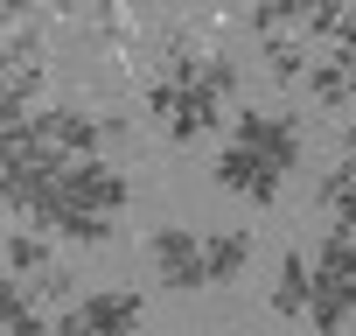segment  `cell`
<instances>
[{
	"instance_id": "1",
	"label": "cell",
	"mask_w": 356,
	"mask_h": 336,
	"mask_svg": "<svg viewBox=\"0 0 356 336\" xmlns=\"http://www.w3.org/2000/svg\"><path fill=\"white\" fill-rule=\"evenodd\" d=\"M126 197H133V183L119 176V161H112V154H98V161H70L63 176L29 204V224H42V231L63 238L77 217H119Z\"/></svg>"
},
{
	"instance_id": "2",
	"label": "cell",
	"mask_w": 356,
	"mask_h": 336,
	"mask_svg": "<svg viewBox=\"0 0 356 336\" xmlns=\"http://www.w3.org/2000/svg\"><path fill=\"white\" fill-rule=\"evenodd\" d=\"M29 140L49 147L56 161H98V154H105V112H91V105H77V98L42 105V112L29 119Z\"/></svg>"
},
{
	"instance_id": "3",
	"label": "cell",
	"mask_w": 356,
	"mask_h": 336,
	"mask_svg": "<svg viewBox=\"0 0 356 336\" xmlns=\"http://www.w3.org/2000/svg\"><path fill=\"white\" fill-rule=\"evenodd\" d=\"M140 105H147V119H154L168 140H182V147H189V140H203V133H217V119H224V98H217L210 84L175 91V84H161V77H154Z\"/></svg>"
},
{
	"instance_id": "4",
	"label": "cell",
	"mask_w": 356,
	"mask_h": 336,
	"mask_svg": "<svg viewBox=\"0 0 356 336\" xmlns=\"http://www.w3.org/2000/svg\"><path fill=\"white\" fill-rule=\"evenodd\" d=\"M147 266H154V280H161L168 294L210 287V252H203V238H196L189 224H154V231H147Z\"/></svg>"
},
{
	"instance_id": "5",
	"label": "cell",
	"mask_w": 356,
	"mask_h": 336,
	"mask_svg": "<svg viewBox=\"0 0 356 336\" xmlns=\"http://www.w3.org/2000/svg\"><path fill=\"white\" fill-rule=\"evenodd\" d=\"M140 322H147L140 287H91L77 308H63L56 336H140Z\"/></svg>"
},
{
	"instance_id": "6",
	"label": "cell",
	"mask_w": 356,
	"mask_h": 336,
	"mask_svg": "<svg viewBox=\"0 0 356 336\" xmlns=\"http://www.w3.org/2000/svg\"><path fill=\"white\" fill-rule=\"evenodd\" d=\"M231 140H245V147L273 154L286 176H293V168H300V154H307L300 112H286V105H252V112H238V119H231Z\"/></svg>"
},
{
	"instance_id": "7",
	"label": "cell",
	"mask_w": 356,
	"mask_h": 336,
	"mask_svg": "<svg viewBox=\"0 0 356 336\" xmlns=\"http://www.w3.org/2000/svg\"><path fill=\"white\" fill-rule=\"evenodd\" d=\"M217 190H231V197H245V204H273V197L286 190V168H280L273 154L231 140V147L217 154Z\"/></svg>"
},
{
	"instance_id": "8",
	"label": "cell",
	"mask_w": 356,
	"mask_h": 336,
	"mask_svg": "<svg viewBox=\"0 0 356 336\" xmlns=\"http://www.w3.org/2000/svg\"><path fill=\"white\" fill-rule=\"evenodd\" d=\"M314 308V259L293 245V252H280V266H273V315H307Z\"/></svg>"
},
{
	"instance_id": "9",
	"label": "cell",
	"mask_w": 356,
	"mask_h": 336,
	"mask_svg": "<svg viewBox=\"0 0 356 336\" xmlns=\"http://www.w3.org/2000/svg\"><path fill=\"white\" fill-rule=\"evenodd\" d=\"M307 98H314V105H328V112L356 105V63H349V56H335V49H321V56H314V70H307Z\"/></svg>"
},
{
	"instance_id": "10",
	"label": "cell",
	"mask_w": 356,
	"mask_h": 336,
	"mask_svg": "<svg viewBox=\"0 0 356 336\" xmlns=\"http://www.w3.org/2000/svg\"><path fill=\"white\" fill-rule=\"evenodd\" d=\"M203 252H210V287H231V280H245V266H252V231H245V224H224V231L203 238Z\"/></svg>"
},
{
	"instance_id": "11",
	"label": "cell",
	"mask_w": 356,
	"mask_h": 336,
	"mask_svg": "<svg viewBox=\"0 0 356 336\" xmlns=\"http://www.w3.org/2000/svg\"><path fill=\"white\" fill-rule=\"evenodd\" d=\"M314 197H321V211L335 217V231H349V238H356V161H349V154H342L335 168H321Z\"/></svg>"
},
{
	"instance_id": "12",
	"label": "cell",
	"mask_w": 356,
	"mask_h": 336,
	"mask_svg": "<svg viewBox=\"0 0 356 336\" xmlns=\"http://www.w3.org/2000/svg\"><path fill=\"white\" fill-rule=\"evenodd\" d=\"M307 322H314L321 336L349 329V322H356V280H314V308H307Z\"/></svg>"
},
{
	"instance_id": "13",
	"label": "cell",
	"mask_w": 356,
	"mask_h": 336,
	"mask_svg": "<svg viewBox=\"0 0 356 336\" xmlns=\"http://www.w3.org/2000/svg\"><path fill=\"white\" fill-rule=\"evenodd\" d=\"M0 315H8V336H56V322L42 315V301H35L22 280L0 287Z\"/></svg>"
},
{
	"instance_id": "14",
	"label": "cell",
	"mask_w": 356,
	"mask_h": 336,
	"mask_svg": "<svg viewBox=\"0 0 356 336\" xmlns=\"http://www.w3.org/2000/svg\"><path fill=\"white\" fill-rule=\"evenodd\" d=\"M266 70L280 77V84H300L307 70H314V49H307V36H266Z\"/></svg>"
},
{
	"instance_id": "15",
	"label": "cell",
	"mask_w": 356,
	"mask_h": 336,
	"mask_svg": "<svg viewBox=\"0 0 356 336\" xmlns=\"http://www.w3.org/2000/svg\"><path fill=\"white\" fill-rule=\"evenodd\" d=\"M49 266H56V259H49V238H42V231H15V238H8V273H15V280H42Z\"/></svg>"
},
{
	"instance_id": "16",
	"label": "cell",
	"mask_w": 356,
	"mask_h": 336,
	"mask_svg": "<svg viewBox=\"0 0 356 336\" xmlns=\"http://www.w3.org/2000/svg\"><path fill=\"white\" fill-rule=\"evenodd\" d=\"M314 280H356V238L328 224V238L314 245Z\"/></svg>"
},
{
	"instance_id": "17",
	"label": "cell",
	"mask_w": 356,
	"mask_h": 336,
	"mask_svg": "<svg viewBox=\"0 0 356 336\" xmlns=\"http://www.w3.org/2000/svg\"><path fill=\"white\" fill-rule=\"evenodd\" d=\"M29 294H35V301H63V308H77V301H84V294H77V273H70V266H49L42 280H29Z\"/></svg>"
},
{
	"instance_id": "18",
	"label": "cell",
	"mask_w": 356,
	"mask_h": 336,
	"mask_svg": "<svg viewBox=\"0 0 356 336\" xmlns=\"http://www.w3.org/2000/svg\"><path fill=\"white\" fill-rule=\"evenodd\" d=\"M203 84H210V91H217L224 105H231V98H238V84H245V77H238V56H224V49H210V77H203Z\"/></svg>"
},
{
	"instance_id": "19",
	"label": "cell",
	"mask_w": 356,
	"mask_h": 336,
	"mask_svg": "<svg viewBox=\"0 0 356 336\" xmlns=\"http://www.w3.org/2000/svg\"><path fill=\"white\" fill-rule=\"evenodd\" d=\"M342 154H349V161H356V112H349V119H342Z\"/></svg>"
}]
</instances>
